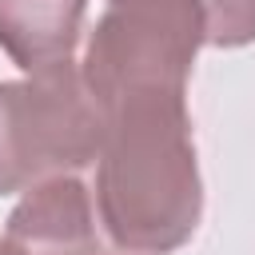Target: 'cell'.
Instances as JSON below:
<instances>
[{
    "label": "cell",
    "instance_id": "cell-1",
    "mask_svg": "<svg viewBox=\"0 0 255 255\" xmlns=\"http://www.w3.org/2000/svg\"><path fill=\"white\" fill-rule=\"evenodd\" d=\"M96 203L112 243L131 255L179 247L203 207L183 96H139L104 112Z\"/></svg>",
    "mask_w": 255,
    "mask_h": 255
},
{
    "label": "cell",
    "instance_id": "cell-2",
    "mask_svg": "<svg viewBox=\"0 0 255 255\" xmlns=\"http://www.w3.org/2000/svg\"><path fill=\"white\" fill-rule=\"evenodd\" d=\"M104 108L68 60L28 80L0 84V195L72 175L100 159Z\"/></svg>",
    "mask_w": 255,
    "mask_h": 255
},
{
    "label": "cell",
    "instance_id": "cell-3",
    "mask_svg": "<svg viewBox=\"0 0 255 255\" xmlns=\"http://www.w3.org/2000/svg\"><path fill=\"white\" fill-rule=\"evenodd\" d=\"M199 0H112L84 56V84L108 112L139 96H183L203 40Z\"/></svg>",
    "mask_w": 255,
    "mask_h": 255
},
{
    "label": "cell",
    "instance_id": "cell-4",
    "mask_svg": "<svg viewBox=\"0 0 255 255\" xmlns=\"http://www.w3.org/2000/svg\"><path fill=\"white\" fill-rule=\"evenodd\" d=\"M4 239L20 255H100L88 187L76 175L36 183L16 203Z\"/></svg>",
    "mask_w": 255,
    "mask_h": 255
},
{
    "label": "cell",
    "instance_id": "cell-5",
    "mask_svg": "<svg viewBox=\"0 0 255 255\" xmlns=\"http://www.w3.org/2000/svg\"><path fill=\"white\" fill-rule=\"evenodd\" d=\"M80 24L84 0H0V48L28 76L68 64Z\"/></svg>",
    "mask_w": 255,
    "mask_h": 255
},
{
    "label": "cell",
    "instance_id": "cell-6",
    "mask_svg": "<svg viewBox=\"0 0 255 255\" xmlns=\"http://www.w3.org/2000/svg\"><path fill=\"white\" fill-rule=\"evenodd\" d=\"M203 40L215 48H239L255 40V0H199Z\"/></svg>",
    "mask_w": 255,
    "mask_h": 255
},
{
    "label": "cell",
    "instance_id": "cell-7",
    "mask_svg": "<svg viewBox=\"0 0 255 255\" xmlns=\"http://www.w3.org/2000/svg\"><path fill=\"white\" fill-rule=\"evenodd\" d=\"M0 255H20V251H16V247H12L8 239H0Z\"/></svg>",
    "mask_w": 255,
    "mask_h": 255
}]
</instances>
